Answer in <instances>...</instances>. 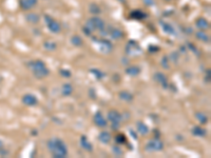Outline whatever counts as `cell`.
I'll return each mask as SVG.
<instances>
[{
    "label": "cell",
    "instance_id": "obj_20",
    "mask_svg": "<svg viewBox=\"0 0 211 158\" xmlns=\"http://www.w3.org/2000/svg\"><path fill=\"white\" fill-rule=\"evenodd\" d=\"M206 133H207V131L205 130V129L201 128V126H194L193 129H192V134H193L194 136H198V137H204V136L206 135Z\"/></svg>",
    "mask_w": 211,
    "mask_h": 158
},
{
    "label": "cell",
    "instance_id": "obj_19",
    "mask_svg": "<svg viewBox=\"0 0 211 158\" xmlns=\"http://www.w3.org/2000/svg\"><path fill=\"white\" fill-rule=\"evenodd\" d=\"M162 24V28H163V30H164V32L165 33H167V34H169V35H175V30H174V28L170 24V23H167V22H162L160 23Z\"/></svg>",
    "mask_w": 211,
    "mask_h": 158
},
{
    "label": "cell",
    "instance_id": "obj_34",
    "mask_svg": "<svg viewBox=\"0 0 211 158\" xmlns=\"http://www.w3.org/2000/svg\"><path fill=\"white\" fill-rule=\"evenodd\" d=\"M167 60H168L167 57H164V58H163V66H164V68H166V69L169 68V66H168V62H167Z\"/></svg>",
    "mask_w": 211,
    "mask_h": 158
},
{
    "label": "cell",
    "instance_id": "obj_37",
    "mask_svg": "<svg viewBox=\"0 0 211 158\" xmlns=\"http://www.w3.org/2000/svg\"><path fill=\"white\" fill-rule=\"evenodd\" d=\"M119 1H120V2H124V1H125V0H119Z\"/></svg>",
    "mask_w": 211,
    "mask_h": 158
},
{
    "label": "cell",
    "instance_id": "obj_6",
    "mask_svg": "<svg viewBox=\"0 0 211 158\" xmlns=\"http://www.w3.org/2000/svg\"><path fill=\"white\" fill-rule=\"evenodd\" d=\"M164 148V143L160 139H152L146 145V150L149 152H157L162 151Z\"/></svg>",
    "mask_w": 211,
    "mask_h": 158
},
{
    "label": "cell",
    "instance_id": "obj_21",
    "mask_svg": "<svg viewBox=\"0 0 211 158\" xmlns=\"http://www.w3.org/2000/svg\"><path fill=\"white\" fill-rule=\"evenodd\" d=\"M126 73L130 76H137L139 73H141V69L136 66H131L126 70Z\"/></svg>",
    "mask_w": 211,
    "mask_h": 158
},
{
    "label": "cell",
    "instance_id": "obj_23",
    "mask_svg": "<svg viewBox=\"0 0 211 158\" xmlns=\"http://www.w3.org/2000/svg\"><path fill=\"white\" fill-rule=\"evenodd\" d=\"M63 96H70L73 93V87L69 83H66V85H62V91H61Z\"/></svg>",
    "mask_w": 211,
    "mask_h": 158
},
{
    "label": "cell",
    "instance_id": "obj_13",
    "mask_svg": "<svg viewBox=\"0 0 211 158\" xmlns=\"http://www.w3.org/2000/svg\"><path fill=\"white\" fill-rule=\"evenodd\" d=\"M154 80L157 83H160V85H162L164 88L167 87V82H168L167 77H166L163 73H160V72H157V73L154 75Z\"/></svg>",
    "mask_w": 211,
    "mask_h": 158
},
{
    "label": "cell",
    "instance_id": "obj_2",
    "mask_svg": "<svg viewBox=\"0 0 211 158\" xmlns=\"http://www.w3.org/2000/svg\"><path fill=\"white\" fill-rule=\"evenodd\" d=\"M30 70L33 72L35 77L41 79L49 75V69L46 66V63L41 60H34L29 63Z\"/></svg>",
    "mask_w": 211,
    "mask_h": 158
},
{
    "label": "cell",
    "instance_id": "obj_38",
    "mask_svg": "<svg viewBox=\"0 0 211 158\" xmlns=\"http://www.w3.org/2000/svg\"><path fill=\"white\" fill-rule=\"evenodd\" d=\"M166 1H171V0H166Z\"/></svg>",
    "mask_w": 211,
    "mask_h": 158
},
{
    "label": "cell",
    "instance_id": "obj_4",
    "mask_svg": "<svg viewBox=\"0 0 211 158\" xmlns=\"http://www.w3.org/2000/svg\"><path fill=\"white\" fill-rule=\"evenodd\" d=\"M44 19H46V24L48 25L49 30L51 31L52 33H54V34H57V33H59L61 31L60 23H59L58 21H56L55 19L52 18L51 16L46 15V16H44Z\"/></svg>",
    "mask_w": 211,
    "mask_h": 158
},
{
    "label": "cell",
    "instance_id": "obj_5",
    "mask_svg": "<svg viewBox=\"0 0 211 158\" xmlns=\"http://www.w3.org/2000/svg\"><path fill=\"white\" fill-rule=\"evenodd\" d=\"M108 118L109 120H111L112 122V128L113 129H117L120 126V121H122V115L120 113H118L116 110H110L108 112Z\"/></svg>",
    "mask_w": 211,
    "mask_h": 158
},
{
    "label": "cell",
    "instance_id": "obj_15",
    "mask_svg": "<svg viewBox=\"0 0 211 158\" xmlns=\"http://www.w3.org/2000/svg\"><path fill=\"white\" fill-rule=\"evenodd\" d=\"M25 19H27L28 22L32 23V24H36V23L39 22L40 17L38 14H36V13H29L25 16Z\"/></svg>",
    "mask_w": 211,
    "mask_h": 158
},
{
    "label": "cell",
    "instance_id": "obj_22",
    "mask_svg": "<svg viewBox=\"0 0 211 158\" xmlns=\"http://www.w3.org/2000/svg\"><path fill=\"white\" fill-rule=\"evenodd\" d=\"M89 12L91 14H93L94 16H97L98 14H100L101 9L99 8V6L97 3H91L89 6Z\"/></svg>",
    "mask_w": 211,
    "mask_h": 158
},
{
    "label": "cell",
    "instance_id": "obj_16",
    "mask_svg": "<svg viewBox=\"0 0 211 158\" xmlns=\"http://www.w3.org/2000/svg\"><path fill=\"white\" fill-rule=\"evenodd\" d=\"M110 36H111L112 39L119 40L124 37V33H122V31L119 30V28H112L111 32H110Z\"/></svg>",
    "mask_w": 211,
    "mask_h": 158
},
{
    "label": "cell",
    "instance_id": "obj_18",
    "mask_svg": "<svg viewBox=\"0 0 211 158\" xmlns=\"http://www.w3.org/2000/svg\"><path fill=\"white\" fill-rule=\"evenodd\" d=\"M136 126H137V131H138V133L141 134V135H147V134L149 133V128L146 123L139 121V122H137Z\"/></svg>",
    "mask_w": 211,
    "mask_h": 158
},
{
    "label": "cell",
    "instance_id": "obj_33",
    "mask_svg": "<svg viewBox=\"0 0 211 158\" xmlns=\"http://www.w3.org/2000/svg\"><path fill=\"white\" fill-rule=\"evenodd\" d=\"M113 153H115L116 155H122V150H120L118 147H114V148H113Z\"/></svg>",
    "mask_w": 211,
    "mask_h": 158
},
{
    "label": "cell",
    "instance_id": "obj_7",
    "mask_svg": "<svg viewBox=\"0 0 211 158\" xmlns=\"http://www.w3.org/2000/svg\"><path fill=\"white\" fill-rule=\"evenodd\" d=\"M97 45H98V50L101 53H104V54H108V53H110L113 49L112 43H111L109 40H106V39L98 40V41H97Z\"/></svg>",
    "mask_w": 211,
    "mask_h": 158
},
{
    "label": "cell",
    "instance_id": "obj_1",
    "mask_svg": "<svg viewBox=\"0 0 211 158\" xmlns=\"http://www.w3.org/2000/svg\"><path fill=\"white\" fill-rule=\"evenodd\" d=\"M48 148L55 158H63L68 155L66 143L60 138H52L48 141Z\"/></svg>",
    "mask_w": 211,
    "mask_h": 158
},
{
    "label": "cell",
    "instance_id": "obj_26",
    "mask_svg": "<svg viewBox=\"0 0 211 158\" xmlns=\"http://www.w3.org/2000/svg\"><path fill=\"white\" fill-rule=\"evenodd\" d=\"M71 43H72L73 45H75V47H80V45H82V39L80 36L78 35H74L72 38H71Z\"/></svg>",
    "mask_w": 211,
    "mask_h": 158
},
{
    "label": "cell",
    "instance_id": "obj_24",
    "mask_svg": "<svg viewBox=\"0 0 211 158\" xmlns=\"http://www.w3.org/2000/svg\"><path fill=\"white\" fill-rule=\"evenodd\" d=\"M119 97H120V99L125 100V101H131V100H133V95H132L131 93L127 92V91H122V92H120Z\"/></svg>",
    "mask_w": 211,
    "mask_h": 158
},
{
    "label": "cell",
    "instance_id": "obj_10",
    "mask_svg": "<svg viewBox=\"0 0 211 158\" xmlns=\"http://www.w3.org/2000/svg\"><path fill=\"white\" fill-rule=\"evenodd\" d=\"M22 102L24 103L25 105H29V107H33V105L37 104V102H38V100H37V98L35 95H32V94H27L24 95L22 98Z\"/></svg>",
    "mask_w": 211,
    "mask_h": 158
},
{
    "label": "cell",
    "instance_id": "obj_14",
    "mask_svg": "<svg viewBox=\"0 0 211 158\" xmlns=\"http://www.w3.org/2000/svg\"><path fill=\"white\" fill-rule=\"evenodd\" d=\"M80 145L82 147V149H85L86 151H89V152L93 151V147H92L91 142H89V140L87 139L86 136H81V138H80Z\"/></svg>",
    "mask_w": 211,
    "mask_h": 158
},
{
    "label": "cell",
    "instance_id": "obj_29",
    "mask_svg": "<svg viewBox=\"0 0 211 158\" xmlns=\"http://www.w3.org/2000/svg\"><path fill=\"white\" fill-rule=\"evenodd\" d=\"M44 49L49 50V51H54L56 49V43L55 42H52V41H47L44 42Z\"/></svg>",
    "mask_w": 211,
    "mask_h": 158
},
{
    "label": "cell",
    "instance_id": "obj_35",
    "mask_svg": "<svg viewBox=\"0 0 211 158\" xmlns=\"http://www.w3.org/2000/svg\"><path fill=\"white\" fill-rule=\"evenodd\" d=\"M144 2L146 4H148V6H153V3H154L153 0H144Z\"/></svg>",
    "mask_w": 211,
    "mask_h": 158
},
{
    "label": "cell",
    "instance_id": "obj_32",
    "mask_svg": "<svg viewBox=\"0 0 211 158\" xmlns=\"http://www.w3.org/2000/svg\"><path fill=\"white\" fill-rule=\"evenodd\" d=\"M60 73H61V75H62L63 77H67V78L71 77V72L68 71V70H61Z\"/></svg>",
    "mask_w": 211,
    "mask_h": 158
},
{
    "label": "cell",
    "instance_id": "obj_17",
    "mask_svg": "<svg viewBox=\"0 0 211 158\" xmlns=\"http://www.w3.org/2000/svg\"><path fill=\"white\" fill-rule=\"evenodd\" d=\"M98 140L100 141L101 143H105V145H107V143H109L111 141V135L109 132H101L100 134L98 135Z\"/></svg>",
    "mask_w": 211,
    "mask_h": 158
},
{
    "label": "cell",
    "instance_id": "obj_27",
    "mask_svg": "<svg viewBox=\"0 0 211 158\" xmlns=\"http://www.w3.org/2000/svg\"><path fill=\"white\" fill-rule=\"evenodd\" d=\"M196 119H198V121H200L201 123H203V124H205L206 122L208 121V117H207V115L206 114H204V113H198L196 114Z\"/></svg>",
    "mask_w": 211,
    "mask_h": 158
},
{
    "label": "cell",
    "instance_id": "obj_11",
    "mask_svg": "<svg viewBox=\"0 0 211 158\" xmlns=\"http://www.w3.org/2000/svg\"><path fill=\"white\" fill-rule=\"evenodd\" d=\"M37 4V0H20V6L24 11H29V9L35 8Z\"/></svg>",
    "mask_w": 211,
    "mask_h": 158
},
{
    "label": "cell",
    "instance_id": "obj_12",
    "mask_svg": "<svg viewBox=\"0 0 211 158\" xmlns=\"http://www.w3.org/2000/svg\"><path fill=\"white\" fill-rule=\"evenodd\" d=\"M195 24H196V26H198V28H200V30H202V31L208 30V28H210L209 21H208L206 18H203V17L198 18V20H196Z\"/></svg>",
    "mask_w": 211,
    "mask_h": 158
},
{
    "label": "cell",
    "instance_id": "obj_28",
    "mask_svg": "<svg viewBox=\"0 0 211 158\" xmlns=\"http://www.w3.org/2000/svg\"><path fill=\"white\" fill-rule=\"evenodd\" d=\"M131 17L132 18H136V19H141V18H145L146 17V15L143 13V12L141 11H134L131 13Z\"/></svg>",
    "mask_w": 211,
    "mask_h": 158
},
{
    "label": "cell",
    "instance_id": "obj_30",
    "mask_svg": "<svg viewBox=\"0 0 211 158\" xmlns=\"http://www.w3.org/2000/svg\"><path fill=\"white\" fill-rule=\"evenodd\" d=\"M126 136L124 135V134H118V135H116L115 137V141L117 143H119V145H122V143L126 142Z\"/></svg>",
    "mask_w": 211,
    "mask_h": 158
},
{
    "label": "cell",
    "instance_id": "obj_31",
    "mask_svg": "<svg viewBox=\"0 0 211 158\" xmlns=\"http://www.w3.org/2000/svg\"><path fill=\"white\" fill-rule=\"evenodd\" d=\"M91 72H92V74H93V75L95 76V77H96L97 79H101V78L104 77V74L101 73L100 71L96 70V69H92Z\"/></svg>",
    "mask_w": 211,
    "mask_h": 158
},
{
    "label": "cell",
    "instance_id": "obj_9",
    "mask_svg": "<svg viewBox=\"0 0 211 158\" xmlns=\"http://www.w3.org/2000/svg\"><path fill=\"white\" fill-rule=\"evenodd\" d=\"M94 122H95L96 126H99V128H105V126H107V120L100 112H97V113L94 115Z\"/></svg>",
    "mask_w": 211,
    "mask_h": 158
},
{
    "label": "cell",
    "instance_id": "obj_25",
    "mask_svg": "<svg viewBox=\"0 0 211 158\" xmlns=\"http://www.w3.org/2000/svg\"><path fill=\"white\" fill-rule=\"evenodd\" d=\"M195 36H196V38H198V39H200V40H202V41H204V42L209 41V36L206 34L204 31H198V32H196Z\"/></svg>",
    "mask_w": 211,
    "mask_h": 158
},
{
    "label": "cell",
    "instance_id": "obj_3",
    "mask_svg": "<svg viewBox=\"0 0 211 158\" xmlns=\"http://www.w3.org/2000/svg\"><path fill=\"white\" fill-rule=\"evenodd\" d=\"M105 21L101 18H99L98 16H94V17L90 18L87 22V28H90L91 31L97 30V31H104L105 28Z\"/></svg>",
    "mask_w": 211,
    "mask_h": 158
},
{
    "label": "cell",
    "instance_id": "obj_36",
    "mask_svg": "<svg viewBox=\"0 0 211 158\" xmlns=\"http://www.w3.org/2000/svg\"><path fill=\"white\" fill-rule=\"evenodd\" d=\"M84 31H85V33H86V35L91 34V30H90V28H88L87 26H85V28H84Z\"/></svg>",
    "mask_w": 211,
    "mask_h": 158
},
{
    "label": "cell",
    "instance_id": "obj_8",
    "mask_svg": "<svg viewBox=\"0 0 211 158\" xmlns=\"http://www.w3.org/2000/svg\"><path fill=\"white\" fill-rule=\"evenodd\" d=\"M126 51H127L129 55H137L138 53H141V49L136 42L132 41V42H129V44L127 45Z\"/></svg>",
    "mask_w": 211,
    "mask_h": 158
}]
</instances>
